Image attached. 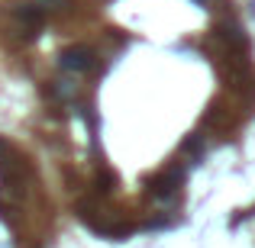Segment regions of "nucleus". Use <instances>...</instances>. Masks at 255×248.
Segmentation results:
<instances>
[{
  "mask_svg": "<svg viewBox=\"0 0 255 248\" xmlns=\"http://www.w3.org/2000/svg\"><path fill=\"white\" fill-rule=\"evenodd\" d=\"M65 65H68V68H75V71H87V68H91L94 62H91V55H87L84 49H78V52L71 49L68 55H65Z\"/></svg>",
  "mask_w": 255,
  "mask_h": 248,
  "instance_id": "1",
  "label": "nucleus"
}]
</instances>
